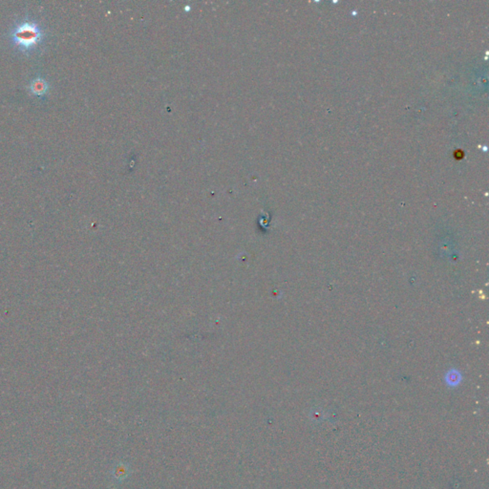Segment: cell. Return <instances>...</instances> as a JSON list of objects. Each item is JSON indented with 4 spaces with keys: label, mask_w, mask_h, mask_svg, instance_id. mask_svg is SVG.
<instances>
[{
    "label": "cell",
    "mask_w": 489,
    "mask_h": 489,
    "mask_svg": "<svg viewBox=\"0 0 489 489\" xmlns=\"http://www.w3.org/2000/svg\"><path fill=\"white\" fill-rule=\"evenodd\" d=\"M44 33L34 21H23L19 23L11 33V40L19 50L30 53L41 44Z\"/></svg>",
    "instance_id": "obj_1"
},
{
    "label": "cell",
    "mask_w": 489,
    "mask_h": 489,
    "mask_svg": "<svg viewBox=\"0 0 489 489\" xmlns=\"http://www.w3.org/2000/svg\"><path fill=\"white\" fill-rule=\"evenodd\" d=\"M29 90L31 94L35 97H42L46 94L49 90V83L41 78H37L29 84Z\"/></svg>",
    "instance_id": "obj_2"
}]
</instances>
